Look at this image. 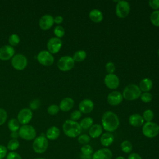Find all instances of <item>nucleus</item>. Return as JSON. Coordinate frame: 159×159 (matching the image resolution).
I'll use <instances>...</instances> for the list:
<instances>
[{"instance_id": "48", "label": "nucleus", "mask_w": 159, "mask_h": 159, "mask_svg": "<svg viewBox=\"0 0 159 159\" xmlns=\"http://www.w3.org/2000/svg\"><path fill=\"white\" fill-rule=\"evenodd\" d=\"M19 137L18 132H12L11 134V137L12 139H17Z\"/></svg>"}, {"instance_id": "31", "label": "nucleus", "mask_w": 159, "mask_h": 159, "mask_svg": "<svg viewBox=\"0 0 159 159\" xmlns=\"http://www.w3.org/2000/svg\"><path fill=\"white\" fill-rule=\"evenodd\" d=\"M19 145H20V143L17 139H11L7 143V149L12 152H14L19 148Z\"/></svg>"}, {"instance_id": "26", "label": "nucleus", "mask_w": 159, "mask_h": 159, "mask_svg": "<svg viewBox=\"0 0 159 159\" xmlns=\"http://www.w3.org/2000/svg\"><path fill=\"white\" fill-rule=\"evenodd\" d=\"M87 54L86 52L84 50H78L76 51L73 55V59L76 62H81L83 60H85V58H86Z\"/></svg>"}, {"instance_id": "6", "label": "nucleus", "mask_w": 159, "mask_h": 159, "mask_svg": "<svg viewBox=\"0 0 159 159\" xmlns=\"http://www.w3.org/2000/svg\"><path fill=\"white\" fill-rule=\"evenodd\" d=\"M19 137L25 140H32L36 137V130L30 125H22L18 130Z\"/></svg>"}, {"instance_id": "34", "label": "nucleus", "mask_w": 159, "mask_h": 159, "mask_svg": "<svg viewBox=\"0 0 159 159\" xmlns=\"http://www.w3.org/2000/svg\"><path fill=\"white\" fill-rule=\"evenodd\" d=\"M8 41L11 46H16L20 42V37L17 34H12L9 36Z\"/></svg>"}, {"instance_id": "37", "label": "nucleus", "mask_w": 159, "mask_h": 159, "mask_svg": "<svg viewBox=\"0 0 159 159\" xmlns=\"http://www.w3.org/2000/svg\"><path fill=\"white\" fill-rule=\"evenodd\" d=\"M140 98L141 101L145 103H148L152 100V96L149 92H144L141 93Z\"/></svg>"}, {"instance_id": "21", "label": "nucleus", "mask_w": 159, "mask_h": 159, "mask_svg": "<svg viewBox=\"0 0 159 159\" xmlns=\"http://www.w3.org/2000/svg\"><path fill=\"white\" fill-rule=\"evenodd\" d=\"M114 137L111 132H105L101 135L100 142L104 147L110 146L114 142Z\"/></svg>"}, {"instance_id": "25", "label": "nucleus", "mask_w": 159, "mask_h": 159, "mask_svg": "<svg viewBox=\"0 0 159 159\" xmlns=\"http://www.w3.org/2000/svg\"><path fill=\"white\" fill-rule=\"evenodd\" d=\"M89 17L93 22L95 23H99L103 19V14L99 9H94L89 12Z\"/></svg>"}, {"instance_id": "23", "label": "nucleus", "mask_w": 159, "mask_h": 159, "mask_svg": "<svg viewBox=\"0 0 159 159\" xmlns=\"http://www.w3.org/2000/svg\"><path fill=\"white\" fill-rule=\"evenodd\" d=\"M139 88L141 91L149 92L153 87V82L149 78H145L142 79L139 83Z\"/></svg>"}, {"instance_id": "5", "label": "nucleus", "mask_w": 159, "mask_h": 159, "mask_svg": "<svg viewBox=\"0 0 159 159\" xmlns=\"http://www.w3.org/2000/svg\"><path fill=\"white\" fill-rule=\"evenodd\" d=\"M142 134L147 138H154L159 134V125L153 122H147L142 126Z\"/></svg>"}, {"instance_id": "28", "label": "nucleus", "mask_w": 159, "mask_h": 159, "mask_svg": "<svg viewBox=\"0 0 159 159\" xmlns=\"http://www.w3.org/2000/svg\"><path fill=\"white\" fill-rule=\"evenodd\" d=\"M80 125L83 129H88L93 125V120L90 117L83 118L80 122Z\"/></svg>"}, {"instance_id": "19", "label": "nucleus", "mask_w": 159, "mask_h": 159, "mask_svg": "<svg viewBox=\"0 0 159 159\" xmlns=\"http://www.w3.org/2000/svg\"><path fill=\"white\" fill-rule=\"evenodd\" d=\"M74 101L71 98L66 97L63 98L60 102L59 108L63 112H67L71 110L74 106Z\"/></svg>"}, {"instance_id": "4", "label": "nucleus", "mask_w": 159, "mask_h": 159, "mask_svg": "<svg viewBox=\"0 0 159 159\" xmlns=\"http://www.w3.org/2000/svg\"><path fill=\"white\" fill-rule=\"evenodd\" d=\"M48 141L45 135H40L35 138L33 143L32 148L34 151L39 154L44 153L48 148Z\"/></svg>"}, {"instance_id": "9", "label": "nucleus", "mask_w": 159, "mask_h": 159, "mask_svg": "<svg viewBox=\"0 0 159 159\" xmlns=\"http://www.w3.org/2000/svg\"><path fill=\"white\" fill-rule=\"evenodd\" d=\"M130 7L128 2L125 1H119L116 7V14L119 18L126 17L130 12Z\"/></svg>"}, {"instance_id": "32", "label": "nucleus", "mask_w": 159, "mask_h": 159, "mask_svg": "<svg viewBox=\"0 0 159 159\" xmlns=\"http://www.w3.org/2000/svg\"><path fill=\"white\" fill-rule=\"evenodd\" d=\"M142 117L144 121H146V122H152L154 117V113L151 109H146L143 113Z\"/></svg>"}, {"instance_id": "2", "label": "nucleus", "mask_w": 159, "mask_h": 159, "mask_svg": "<svg viewBox=\"0 0 159 159\" xmlns=\"http://www.w3.org/2000/svg\"><path fill=\"white\" fill-rule=\"evenodd\" d=\"M62 129L64 134L70 138H75L79 136L82 130L80 123L70 119L65 121Z\"/></svg>"}, {"instance_id": "49", "label": "nucleus", "mask_w": 159, "mask_h": 159, "mask_svg": "<svg viewBox=\"0 0 159 159\" xmlns=\"http://www.w3.org/2000/svg\"><path fill=\"white\" fill-rule=\"evenodd\" d=\"M81 158L82 159H92V155H89V156H88V155H81Z\"/></svg>"}, {"instance_id": "44", "label": "nucleus", "mask_w": 159, "mask_h": 159, "mask_svg": "<svg viewBox=\"0 0 159 159\" xmlns=\"http://www.w3.org/2000/svg\"><path fill=\"white\" fill-rule=\"evenodd\" d=\"M40 104V102L39 100H38V99H34V100H32L30 102L29 106H30V108L31 109L36 110V109H37L39 107Z\"/></svg>"}, {"instance_id": "1", "label": "nucleus", "mask_w": 159, "mask_h": 159, "mask_svg": "<svg viewBox=\"0 0 159 159\" xmlns=\"http://www.w3.org/2000/svg\"><path fill=\"white\" fill-rule=\"evenodd\" d=\"M101 122L102 128L107 132L115 131L120 124L119 117L112 111L105 112L102 116Z\"/></svg>"}, {"instance_id": "42", "label": "nucleus", "mask_w": 159, "mask_h": 159, "mask_svg": "<svg viewBox=\"0 0 159 159\" xmlns=\"http://www.w3.org/2000/svg\"><path fill=\"white\" fill-rule=\"evenodd\" d=\"M148 4L152 9L155 11L159 9V0H150Z\"/></svg>"}, {"instance_id": "39", "label": "nucleus", "mask_w": 159, "mask_h": 159, "mask_svg": "<svg viewBox=\"0 0 159 159\" xmlns=\"http://www.w3.org/2000/svg\"><path fill=\"white\" fill-rule=\"evenodd\" d=\"M105 68L108 74H112L115 71L116 66L113 62H107L105 65Z\"/></svg>"}, {"instance_id": "11", "label": "nucleus", "mask_w": 159, "mask_h": 159, "mask_svg": "<svg viewBox=\"0 0 159 159\" xmlns=\"http://www.w3.org/2000/svg\"><path fill=\"white\" fill-rule=\"evenodd\" d=\"M62 47V41L60 39L56 37L49 39L47 43V47L48 51L52 54L58 53Z\"/></svg>"}, {"instance_id": "3", "label": "nucleus", "mask_w": 159, "mask_h": 159, "mask_svg": "<svg viewBox=\"0 0 159 159\" xmlns=\"http://www.w3.org/2000/svg\"><path fill=\"white\" fill-rule=\"evenodd\" d=\"M141 95L139 87L135 84H130L126 86L122 92V96L128 101H134L138 99Z\"/></svg>"}, {"instance_id": "43", "label": "nucleus", "mask_w": 159, "mask_h": 159, "mask_svg": "<svg viewBox=\"0 0 159 159\" xmlns=\"http://www.w3.org/2000/svg\"><path fill=\"white\" fill-rule=\"evenodd\" d=\"M6 159H22V157L16 152H10L6 157Z\"/></svg>"}, {"instance_id": "52", "label": "nucleus", "mask_w": 159, "mask_h": 159, "mask_svg": "<svg viewBox=\"0 0 159 159\" xmlns=\"http://www.w3.org/2000/svg\"><path fill=\"white\" fill-rule=\"evenodd\" d=\"M158 57H159V48L158 50Z\"/></svg>"}, {"instance_id": "8", "label": "nucleus", "mask_w": 159, "mask_h": 159, "mask_svg": "<svg viewBox=\"0 0 159 159\" xmlns=\"http://www.w3.org/2000/svg\"><path fill=\"white\" fill-rule=\"evenodd\" d=\"M75 65V61L70 56H63L60 58L57 62L58 69L62 71L71 70Z\"/></svg>"}, {"instance_id": "47", "label": "nucleus", "mask_w": 159, "mask_h": 159, "mask_svg": "<svg viewBox=\"0 0 159 159\" xmlns=\"http://www.w3.org/2000/svg\"><path fill=\"white\" fill-rule=\"evenodd\" d=\"M63 21V18L61 16H57L54 18V22L57 24H61Z\"/></svg>"}, {"instance_id": "46", "label": "nucleus", "mask_w": 159, "mask_h": 159, "mask_svg": "<svg viewBox=\"0 0 159 159\" xmlns=\"http://www.w3.org/2000/svg\"><path fill=\"white\" fill-rule=\"evenodd\" d=\"M127 159H142V158L139 154L137 153H132L128 156Z\"/></svg>"}, {"instance_id": "33", "label": "nucleus", "mask_w": 159, "mask_h": 159, "mask_svg": "<svg viewBox=\"0 0 159 159\" xmlns=\"http://www.w3.org/2000/svg\"><path fill=\"white\" fill-rule=\"evenodd\" d=\"M81 152L82 155H83L89 156V155H92L93 154V149L90 145L86 144V145H84L81 147Z\"/></svg>"}, {"instance_id": "51", "label": "nucleus", "mask_w": 159, "mask_h": 159, "mask_svg": "<svg viewBox=\"0 0 159 159\" xmlns=\"http://www.w3.org/2000/svg\"><path fill=\"white\" fill-rule=\"evenodd\" d=\"M35 159H45V158H35Z\"/></svg>"}, {"instance_id": "12", "label": "nucleus", "mask_w": 159, "mask_h": 159, "mask_svg": "<svg viewBox=\"0 0 159 159\" xmlns=\"http://www.w3.org/2000/svg\"><path fill=\"white\" fill-rule=\"evenodd\" d=\"M32 116L33 114L30 108H23L17 114V120L20 124L26 125L30 122Z\"/></svg>"}, {"instance_id": "22", "label": "nucleus", "mask_w": 159, "mask_h": 159, "mask_svg": "<svg viewBox=\"0 0 159 159\" xmlns=\"http://www.w3.org/2000/svg\"><path fill=\"white\" fill-rule=\"evenodd\" d=\"M102 127L98 124H93L89 129V137L95 139L100 137L102 133Z\"/></svg>"}, {"instance_id": "38", "label": "nucleus", "mask_w": 159, "mask_h": 159, "mask_svg": "<svg viewBox=\"0 0 159 159\" xmlns=\"http://www.w3.org/2000/svg\"><path fill=\"white\" fill-rule=\"evenodd\" d=\"M60 111L59 106L57 104H51L47 108V112L52 116L56 115Z\"/></svg>"}, {"instance_id": "15", "label": "nucleus", "mask_w": 159, "mask_h": 159, "mask_svg": "<svg viewBox=\"0 0 159 159\" xmlns=\"http://www.w3.org/2000/svg\"><path fill=\"white\" fill-rule=\"evenodd\" d=\"M54 24V18L50 14H45L39 20V27L44 30L50 29Z\"/></svg>"}, {"instance_id": "30", "label": "nucleus", "mask_w": 159, "mask_h": 159, "mask_svg": "<svg viewBox=\"0 0 159 159\" xmlns=\"http://www.w3.org/2000/svg\"><path fill=\"white\" fill-rule=\"evenodd\" d=\"M151 23L155 27H159V10L154 11L150 16Z\"/></svg>"}, {"instance_id": "50", "label": "nucleus", "mask_w": 159, "mask_h": 159, "mask_svg": "<svg viewBox=\"0 0 159 159\" xmlns=\"http://www.w3.org/2000/svg\"><path fill=\"white\" fill-rule=\"evenodd\" d=\"M116 159H125V158L124 157H122V156H119Z\"/></svg>"}, {"instance_id": "40", "label": "nucleus", "mask_w": 159, "mask_h": 159, "mask_svg": "<svg viewBox=\"0 0 159 159\" xmlns=\"http://www.w3.org/2000/svg\"><path fill=\"white\" fill-rule=\"evenodd\" d=\"M7 117V112L3 108H0V125L4 124Z\"/></svg>"}, {"instance_id": "35", "label": "nucleus", "mask_w": 159, "mask_h": 159, "mask_svg": "<svg viewBox=\"0 0 159 159\" xmlns=\"http://www.w3.org/2000/svg\"><path fill=\"white\" fill-rule=\"evenodd\" d=\"M53 33L55 35L56 37L57 38H61L63 37L65 35V29L64 28L61 26V25H57L54 30H53Z\"/></svg>"}, {"instance_id": "45", "label": "nucleus", "mask_w": 159, "mask_h": 159, "mask_svg": "<svg viewBox=\"0 0 159 159\" xmlns=\"http://www.w3.org/2000/svg\"><path fill=\"white\" fill-rule=\"evenodd\" d=\"M7 148L5 146L0 144V159H3L4 158H5L7 154Z\"/></svg>"}, {"instance_id": "17", "label": "nucleus", "mask_w": 159, "mask_h": 159, "mask_svg": "<svg viewBox=\"0 0 159 159\" xmlns=\"http://www.w3.org/2000/svg\"><path fill=\"white\" fill-rule=\"evenodd\" d=\"M112 153L107 148H102L98 150L92 155V159H112Z\"/></svg>"}, {"instance_id": "18", "label": "nucleus", "mask_w": 159, "mask_h": 159, "mask_svg": "<svg viewBox=\"0 0 159 159\" xmlns=\"http://www.w3.org/2000/svg\"><path fill=\"white\" fill-rule=\"evenodd\" d=\"M94 109V103L89 99H84L79 104V109L81 113L88 114Z\"/></svg>"}, {"instance_id": "20", "label": "nucleus", "mask_w": 159, "mask_h": 159, "mask_svg": "<svg viewBox=\"0 0 159 159\" xmlns=\"http://www.w3.org/2000/svg\"><path fill=\"white\" fill-rule=\"evenodd\" d=\"M129 124L135 127H139L143 125L144 120L142 116L139 114H133L129 116Z\"/></svg>"}, {"instance_id": "29", "label": "nucleus", "mask_w": 159, "mask_h": 159, "mask_svg": "<svg viewBox=\"0 0 159 159\" xmlns=\"http://www.w3.org/2000/svg\"><path fill=\"white\" fill-rule=\"evenodd\" d=\"M120 148L125 153H130L132 150V144L129 140H124L120 144Z\"/></svg>"}, {"instance_id": "24", "label": "nucleus", "mask_w": 159, "mask_h": 159, "mask_svg": "<svg viewBox=\"0 0 159 159\" xmlns=\"http://www.w3.org/2000/svg\"><path fill=\"white\" fill-rule=\"evenodd\" d=\"M60 134V129L56 126H52L49 127L46 132V138L47 139L53 140L57 139Z\"/></svg>"}, {"instance_id": "27", "label": "nucleus", "mask_w": 159, "mask_h": 159, "mask_svg": "<svg viewBox=\"0 0 159 159\" xmlns=\"http://www.w3.org/2000/svg\"><path fill=\"white\" fill-rule=\"evenodd\" d=\"M7 126L11 132H18L20 129V123L17 119L12 118L9 120Z\"/></svg>"}, {"instance_id": "7", "label": "nucleus", "mask_w": 159, "mask_h": 159, "mask_svg": "<svg viewBox=\"0 0 159 159\" xmlns=\"http://www.w3.org/2000/svg\"><path fill=\"white\" fill-rule=\"evenodd\" d=\"M12 67L17 70H22L27 65V59L22 53L15 54L11 59Z\"/></svg>"}, {"instance_id": "10", "label": "nucleus", "mask_w": 159, "mask_h": 159, "mask_svg": "<svg viewBox=\"0 0 159 159\" xmlns=\"http://www.w3.org/2000/svg\"><path fill=\"white\" fill-rule=\"evenodd\" d=\"M37 60L42 65L50 66L54 62V57L48 50H42L37 54Z\"/></svg>"}, {"instance_id": "16", "label": "nucleus", "mask_w": 159, "mask_h": 159, "mask_svg": "<svg viewBox=\"0 0 159 159\" xmlns=\"http://www.w3.org/2000/svg\"><path fill=\"white\" fill-rule=\"evenodd\" d=\"M122 94L117 91L111 92L107 97V101L111 106H117L122 102Z\"/></svg>"}, {"instance_id": "14", "label": "nucleus", "mask_w": 159, "mask_h": 159, "mask_svg": "<svg viewBox=\"0 0 159 159\" xmlns=\"http://www.w3.org/2000/svg\"><path fill=\"white\" fill-rule=\"evenodd\" d=\"M15 50L13 47L10 45H5L0 48V60H8L13 57Z\"/></svg>"}, {"instance_id": "13", "label": "nucleus", "mask_w": 159, "mask_h": 159, "mask_svg": "<svg viewBox=\"0 0 159 159\" xmlns=\"http://www.w3.org/2000/svg\"><path fill=\"white\" fill-rule=\"evenodd\" d=\"M104 82L105 85L111 89H116L119 86L120 83L118 76L114 73L106 75L104 77Z\"/></svg>"}, {"instance_id": "41", "label": "nucleus", "mask_w": 159, "mask_h": 159, "mask_svg": "<svg viewBox=\"0 0 159 159\" xmlns=\"http://www.w3.org/2000/svg\"><path fill=\"white\" fill-rule=\"evenodd\" d=\"M81 117V112L80 110H75L71 113L70 120L76 121Z\"/></svg>"}, {"instance_id": "36", "label": "nucleus", "mask_w": 159, "mask_h": 159, "mask_svg": "<svg viewBox=\"0 0 159 159\" xmlns=\"http://www.w3.org/2000/svg\"><path fill=\"white\" fill-rule=\"evenodd\" d=\"M90 140L91 137L87 134L80 135L78 138V142L83 145L88 144L90 142Z\"/></svg>"}]
</instances>
